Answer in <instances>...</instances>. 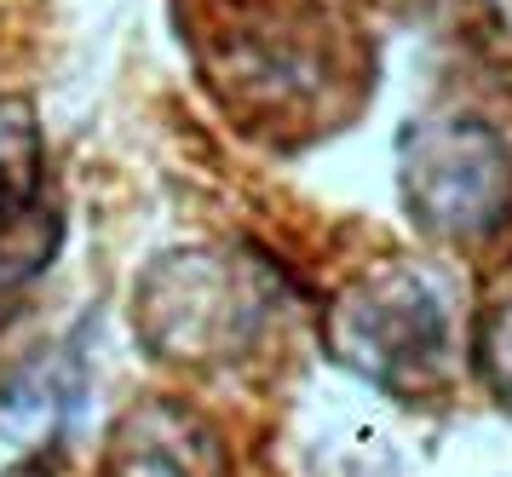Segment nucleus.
Wrapping results in <instances>:
<instances>
[{
  "label": "nucleus",
  "instance_id": "obj_3",
  "mask_svg": "<svg viewBox=\"0 0 512 477\" xmlns=\"http://www.w3.org/2000/svg\"><path fill=\"white\" fill-rule=\"evenodd\" d=\"M139 340L162 363H231L265 322V294L225 253H173L139 282Z\"/></svg>",
  "mask_w": 512,
  "mask_h": 477
},
{
  "label": "nucleus",
  "instance_id": "obj_4",
  "mask_svg": "<svg viewBox=\"0 0 512 477\" xmlns=\"http://www.w3.org/2000/svg\"><path fill=\"white\" fill-rule=\"evenodd\" d=\"M98 477H231V449L208 414L179 397H150L116 420Z\"/></svg>",
  "mask_w": 512,
  "mask_h": 477
},
{
  "label": "nucleus",
  "instance_id": "obj_5",
  "mask_svg": "<svg viewBox=\"0 0 512 477\" xmlns=\"http://www.w3.org/2000/svg\"><path fill=\"white\" fill-rule=\"evenodd\" d=\"M41 133L29 104H0V225L41 213Z\"/></svg>",
  "mask_w": 512,
  "mask_h": 477
},
{
  "label": "nucleus",
  "instance_id": "obj_1",
  "mask_svg": "<svg viewBox=\"0 0 512 477\" xmlns=\"http://www.w3.org/2000/svg\"><path fill=\"white\" fill-rule=\"evenodd\" d=\"M334 357L392 397H432L455 374V305L420 265L351 276L323 322Z\"/></svg>",
  "mask_w": 512,
  "mask_h": 477
},
{
  "label": "nucleus",
  "instance_id": "obj_2",
  "mask_svg": "<svg viewBox=\"0 0 512 477\" xmlns=\"http://www.w3.org/2000/svg\"><path fill=\"white\" fill-rule=\"evenodd\" d=\"M403 202L438 242H489L512 219V150L484 121H415L403 138Z\"/></svg>",
  "mask_w": 512,
  "mask_h": 477
},
{
  "label": "nucleus",
  "instance_id": "obj_6",
  "mask_svg": "<svg viewBox=\"0 0 512 477\" xmlns=\"http://www.w3.org/2000/svg\"><path fill=\"white\" fill-rule=\"evenodd\" d=\"M472 368L489 386V397L512 409V282L472 322Z\"/></svg>",
  "mask_w": 512,
  "mask_h": 477
}]
</instances>
